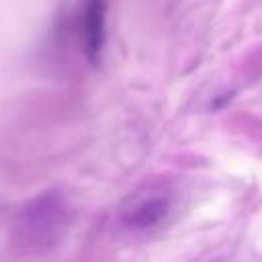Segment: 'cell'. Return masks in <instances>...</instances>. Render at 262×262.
I'll return each mask as SVG.
<instances>
[{"mask_svg": "<svg viewBox=\"0 0 262 262\" xmlns=\"http://www.w3.org/2000/svg\"><path fill=\"white\" fill-rule=\"evenodd\" d=\"M78 33L86 59L96 63L106 39V0H80Z\"/></svg>", "mask_w": 262, "mask_h": 262, "instance_id": "6da1fadb", "label": "cell"}, {"mask_svg": "<svg viewBox=\"0 0 262 262\" xmlns=\"http://www.w3.org/2000/svg\"><path fill=\"white\" fill-rule=\"evenodd\" d=\"M166 215V203L162 199H151L147 203L137 205L131 211V223L137 227H151Z\"/></svg>", "mask_w": 262, "mask_h": 262, "instance_id": "7a4b0ae2", "label": "cell"}]
</instances>
